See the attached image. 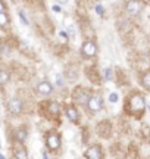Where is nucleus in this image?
<instances>
[{"instance_id":"f257e3e1","label":"nucleus","mask_w":150,"mask_h":159,"mask_svg":"<svg viewBox=\"0 0 150 159\" xmlns=\"http://www.w3.org/2000/svg\"><path fill=\"white\" fill-rule=\"evenodd\" d=\"M144 97L141 94H134L131 99H130V111L133 114H141L144 111Z\"/></svg>"},{"instance_id":"f03ea898","label":"nucleus","mask_w":150,"mask_h":159,"mask_svg":"<svg viewBox=\"0 0 150 159\" xmlns=\"http://www.w3.org/2000/svg\"><path fill=\"white\" fill-rule=\"evenodd\" d=\"M87 108H88V111H90L91 114H96L99 111H102V108H103V99H102V96H100V94H93V96H90L88 102H87Z\"/></svg>"},{"instance_id":"7ed1b4c3","label":"nucleus","mask_w":150,"mask_h":159,"mask_svg":"<svg viewBox=\"0 0 150 159\" xmlns=\"http://www.w3.org/2000/svg\"><path fill=\"white\" fill-rule=\"evenodd\" d=\"M97 53V44L91 40H86L81 46V55L84 57H94Z\"/></svg>"},{"instance_id":"20e7f679","label":"nucleus","mask_w":150,"mask_h":159,"mask_svg":"<svg viewBox=\"0 0 150 159\" xmlns=\"http://www.w3.org/2000/svg\"><path fill=\"white\" fill-rule=\"evenodd\" d=\"M46 144L50 150H56V149L60 148V137H59L56 133H50V134L46 137Z\"/></svg>"},{"instance_id":"39448f33","label":"nucleus","mask_w":150,"mask_h":159,"mask_svg":"<svg viewBox=\"0 0 150 159\" xmlns=\"http://www.w3.org/2000/svg\"><path fill=\"white\" fill-rule=\"evenodd\" d=\"M86 159H102L103 153H102V149L99 144H94L91 148H88L86 150V153H84Z\"/></svg>"},{"instance_id":"423d86ee","label":"nucleus","mask_w":150,"mask_h":159,"mask_svg":"<svg viewBox=\"0 0 150 159\" xmlns=\"http://www.w3.org/2000/svg\"><path fill=\"white\" fill-rule=\"evenodd\" d=\"M7 109H9V112H11L12 115L21 114V111H22V102H21L18 97H13V99H11L9 103H7Z\"/></svg>"},{"instance_id":"0eeeda50","label":"nucleus","mask_w":150,"mask_h":159,"mask_svg":"<svg viewBox=\"0 0 150 159\" xmlns=\"http://www.w3.org/2000/svg\"><path fill=\"white\" fill-rule=\"evenodd\" d=\"M127 12L131 16H137L141 12V3L139 0H128L127 2Z\"/></svg>"},{"instance_id":"6e6552de","label":"nucleus","mask_w":150,"mask_h":159,"mask_svg":"<svg viewBox=\"0 0 150 159\" xmlns=\"http://www.w3.org/2000/svg\"><path fill=\"white\" fill-rule=\"evenodd\" d=\"M37 91L40 94H43V96H47V94H50L53 91V85L49 81H41L40 84L37 85Z\"/></svg>"},{"instance_id":"1a4fd4ad","label":"nucleus","mask_w":150,"mask_h":159,"mask_svg":"<svg viewBox=\"0 0 150 159\" xmlns=\"http://www.w3.org/2000/svg\"><path fill=\"white\" fill-rule=\"evenodd\" d=\"M65 112H66V116H68V119H69L71 122H78L80 114H78V111L75 109V106H68Z\"/></svg>"},{"instance_id":"9d476101","label":"nucleus","mask_w":150,"mask_h":159,"mask_svg":"<svg viewBox=\"0 0 150 159\" xmlns=\"http://www.w3.org/2000/svg\"><path fill=\"white\" fill-rule=\"evenodd\" d=\"M75 99H77V102L81 103V105H87V102H88L90 96L87 94L86 90H78V91H77V94H75Z\"/></svg>"},{"instance_id":"9b49d317","label":"nucleus","mask_w":150,"mask_h":159,"mask_svg":"<svg viewBox=\"0 0 150 159\" xmlns=\"http://www.w3.org/2000/svg\"><path fill=\"white\" fill-rule=\"evenodd\" d=\"M27 137H28V133H27L25 128H18V130L15 131V140H16V142L24 143L27 140Z\"/></svg>"},{"instance_id":"f8f14e48","label":"nucleus","mask_w":150,"mask_h":159,"mask_svg":"<svg viewBox=\"0 0 150 159\" xmlns=\"http://www.w3.org/2000/svg\"><path fill=\"white\" fill-rule=\"evenodd\" d=\"M47 109H49V112L53 115H58L60 112V105L58 102H49L47 103Z\"/></svg>"},{"instance_id":"ddd939ff","label":"nucleus","mask_w":150,"mask_h":159,"mask_svg":"<svg viewBox=\"0 0 150 159\" xmlns=\"http://www.w3.org/2000/svg\"><path fill=\"white\" fill-rule=\"evenodd\" d=\"M15 158L16 159H28V153L25 149H16L15 150Z\"/></svg>"},{"instance_id":"4468645a","label":"nucleus","mask_w":150,"mask_h":159,"mask_svg":"<svg viewBox=\"0 0 150 159\" xmlns=\"http://www.w3.org/2000/svg\"><path fill=\"white\" fill-rule=\"evenodd\" d=\"M7 81H9V74L5 69H0V85H5Z\"/></svg>"},{"instance_id":"2eb2a0df","label":"nucleus","mask_w":150,"mask_h":159,"mask_svg":"<svg viewBox=\"0 0 150 159\" xmlns=\"http://www.w3.org/2000/svg\"><path fill=\"white\" fill-rule=\"evenodd\" d=\"M7 24H9V16L6 15L5 12H2V13H0V28L6 27Z\"/></svg>"},{"instance_id":"dca6fc26","label":"nucleus","mask_w":150,"mask_h":159,"mask_svg":"<svg viewBox=\"0 0 150 159\" xmlns=\"http://www.w3.org/2000/svg\"><path fill=\"white\" fill-rule=\"evenodd\" d=\"M141 83H143V85H144L147 90H150V72H147V74L143 75V78H141Z\"/></svg>"},{"instance_id":"f3484780","label":"nucleus","mask_w":150,"mask_h":159,"mask_svg":"<svg viewBox=\"0 0 150 159\" xmlns=\"http://www.w3.org/2000/svg\"><path fill=\"white\" fill-rule=\"evenodd\" d=\"M118 99H119V97H118V94H116V93H112V94H110L109 96V100L112 103H115V102H118Z\"/></svg>"},{"instance_id":"a211bd4d","label":"nucleus","mask_w":150,"mask_h":159,"mask_svg":"<svg viewBox=\"0 0 150 159\" xmlns=\"http://www.w3.org/2000/svg\"><path fill=\"white\" fill-rule=\"evenodd\" d=\"M104 78L108 80V81L110 80V68H108L106 71H104Z\"/></svg>"},{"instance_id":"6ab92c4d","label":"nucleus","mask_w":150,"mask_h":159,"mask_svg":"<svg viewBox=\"0 0 150 159\" xmlns=\"http://www.w3.org/2000/svg\"><path fill=\"white\" fill-rule=\"evenodd\" d=\"M19 16H21V19H22L25 24H28V19L25 18V13H24V12H19Z\"/></svg>"},{"instance_id":"aec40b11","label":"nucleus","mask_w":150,"mask_h":159,"mask_svg":"<svg viewBox=\"0 0 150 159\" xmlns=\"http://www.w3.org/2000/svg\"><path fill=\"white\" fill-rule=\"evenodd\" d=\"M56 84H58V85H64V80H62V77H60V75L56 78Z\"/></svg>"},{"instance_id":"412c9836","label":"nucleus","mask_w":150,"mask_h":159,"mask_svg":"<svg viewBox=\"0 0 150 159\" xmlns=\"http://www.w3.org/2000/svg\"><path fill=\"white\" fill-rule=\"evenodd\" d=\"M2 12H5V3L0 0V13H2Z\"/></svg>"},{"instance_id":"4be33fe9","label":"nucleus","mask_w":150,"mask_h":159,"mask_svg":"<svg viewBox=\"0 0 150 159\" xmlns=\"http://www.w3.org/2000/svg\"><path fill=\"white\" fill-rule=\"evenodd\" d=\"M96 11H97L99 13H102V12H103V9H102V6H97V7H96Z\"/></svg>"},{"instance_id":"5701e85b","label":"nucleus","mask_w":150,"mask_h":159,"mask_svg":"<svg viewBox=\"0 0 150 159\" xmlns=\"http://www.w3.org/2000/svg\"><path fill=\"white\" fill-rule=\"evenodd\" d=\"M43 159H50V158H49V155H47L46 152H43Z\"/></svg>"},{"instance_id":"b1692460","label":"nucleus","mask_w":150,"mask_h":159,"mask_svg":"<svg viewBox=\"0 0 150 159\" xmlns=\"http://www.w3.org/2000/svg\"><path fill=\"white\" fill-rule=\"evenodd\" d=\"M0 159H5V156H3V155H0Z\"/></svg>"},{"instance_id":"393cba45","label":"nucleus","mask_w":150,"mask_h":159,"mask_svg":"<svg viewBox=\"0 0 150 159\" xmlns=\"http://www.w3.org/2000/svg\"><path fill=\"white\" fill-rule=\"evenodd\" d=\"M144 2H150V0H144Z\"/></svg>"},{"instance_id":"a878e982","label":"nucleus","mask_w":150,"mask_h":159,"mask_svg":"<svg viewBox=\"0 0 150 159\" xmlns=\"http://www.w3.org/2000/svg\"><path fill=\"white\" fill-rule=\"evenodd\" d=\"M13 2H18V0H13Z\"/></svg>"},{"instance_id":"bb28decb","label":"nucleus","mask_w":150,"mask_h":159,"mask_svg":"<svg viewBox=\"0 0 150 159\" xmlns=\"http://www.w3.org/2000/svg\"><path fill=\"white\" fill-rule=\"evenodd\" d=\"M149 111H150V106H149Z\"/></svg>"}]
</instances>
